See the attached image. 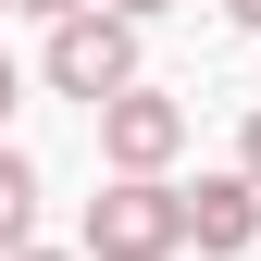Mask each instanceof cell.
Segmentation results:
<instances>
[{
    "label": "cell",
    "instance_id": "obj_1",
    "mask_svg": "<svg viewBox=\"0 0 261 261\" xmlns=\"http://www.w3.org/2000/svg\"><path fill=\"white\" fill-rule=\"evenodd\" d=\"M87 261H174L187 249V187L174 174H112L100 199H87Z\"/></svg>",
    "mask_w": 261,
    "mask_h": 261
},
{
    "label": "cell",
    "instance_id": "obj_2",
    "mask_svg": "<svg viewBox=\"0 0 261 261\" xmlns=\"http://www.w3.org/2000/svg\"><path fill=\"white\" fill-rule=\"evenodd\" d=\"M38 75H50V100H87V112H100L112 87H137V25L87 0V13H62V25H50Z\"/></svg>",
    "mask_w": 261,
    "mask_h": 261
},
{
    "label": "cell",
    "instance_id": "obj_3",
    "mask_svg": "<svg viewBox=\"0 0 261 261\" xmlns=\"http://www.w3.org/2000/svg\"><path fill=\"white\" fill-rule=\"evenodd\" d=\"M87 124H100V162H112V174H174V149H187V100H174V87H149V75L112 87Z\"/></svg>",
    "mask_w": 261,
    "mask_h": 261
},
{
    "label": "cell",
    "instance_id": "obj_4",
    "mask_svg": "<svg viewBox=\"0 0 261 261\" xmlns=\"http://www.w3.org/2000/svg\"><path fill=\"white\" fill-rule=\"evenodd\" d=\"M187 249H199V261H249L261 249V187L237 174V162L187 187Z\"/></svg>",
    "mask_w": 261,
    "mask_h": 261
},
{
    "label": "cell",
    "instance_id": "obj_5",
    "mask_svg": "<svg viewBox=\"0 0 261 261\" xmlns=\"http://www.w3.org/2000/svg\"><path fill=\"white\" fill-rule=\"evenodd\" d=\"M25 237H38V162H25L13 137H0V261H13Z\"/></svg>",
    "mask_w": 261,
    "mask_h": 261
},
{
    "label": "cell",
    "instance_id": "obj_6",
    "mask_svg": "<svg viewBox=\"0 0 261 261\" xmlns=\"http://www.w3.org/2000/svg\"><path fill=\"white\" fill-rule=\"evenodd\" d=\"M237 174L261 187V100H249V124H237Z\"/></svg>",
    "mask_w": 261,
    "mask_h": 261
},
{
    "label": "cell",
    "instance_id": "obj_7",
    "mask_svg": "<svg viewBox=\"0 0 261 261\" xmlns=\"http://www.w3.org/2000/svg\"><path fill=\"white\" fill-rule=\"evenodd\" d=\"M100 13H124V25H149V13H174V0H100Z\"/></svg>",
    "mask_w": 261,
    "mask_h": 261
},
{
    "label": "cell",
    "instance_id": "obj_8",
    "mask_svg": "<svg viewBox=\"0 0 261 261\" xmlns=\"http://www.w3.org/2000/svg\"><path fill=\"white\" fill-rule=\"evenodd\" d=\"M13 13H38V25H62V13H87V0H13Z\"/></svg>",
    "mask_w": 261,
    "mask_h": 261
},
{
    "label": "cell",
    "instance_id": "obj_9",
    "mask_svg": "<svg viewBox=\"0 0 261 261\" xmlns=\"http://www.w3.org/2000/svg\"><path fill=\"white\" fill-rule=\"evenodd\" d=\"M13 100H25V75H13V62H0V124H13Z\"/></svg>",
    "mask_w": 261,
    "mask_h": 261
},
{
    "label": "cell",
    "instance_id": "obj_10",
    "mask_svg": "<svg viewBox=\"0 0 261 261\" xmlns=\"http://www.w3.org/2000/svg\"><path fill=\"white\" fill-rule=\"evenodd\" d=\"M224 25H249V38H261V0H224Z\"/></svg>",
    "mask_w": 261,
    "mask_h": 261
},
{
    "label": "cell",
    "instance_id": "obj_11",
    "mask_svg": "<svg viewBox=\"0 0 261 261\" xmlns=\"http://www.w3.org/2000/svg\"><path fill=\"white\" fill-rule=\"evenodd\" d=\"M13 261H87V249H38V237H25V249H13Z\"/></svg>",
    "mask_w": 261,
    "mask_h": 261
},
{
    "label": "cell",
    "instance_id": "obj_12",
    "mask_svg": "<svg viewBox=\"0 0 261 261\" xmlns=\"http://www.w3.org/2000/svg\"><path fill=\"white\" fill-rule=\"evenodd\" d=\"M0 13H13V0H0Z\"/></svg>",
    "mask_w": 261,
    "mask_h": 261
}]
</instances>
